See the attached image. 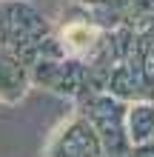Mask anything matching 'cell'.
Returning a JSON list of instances; mask_svg holds the SVG:
<instances>
[{
    "instance_id": "cell-1",
    "label": "cell",
    "mask_w": 154,
    "mask_h": 157,
    "mask_svg": "<svg viewBox=\"0 0 154 157\" xmlns=\"http://www.w3.org/2000/svg\"><path fill=\"white\" fill-rule=\"evenodd\" d=\"M88 37H92V32L86 26H69L66 29V40L71 46H83V43H88Z\"/></svg>"
}]
</instances>
